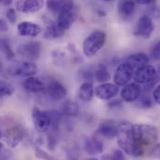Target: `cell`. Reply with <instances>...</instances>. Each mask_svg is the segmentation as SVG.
I'll return each mask as SVG.
<instances>
[{
    "label": "cell",
    "instance_id": "1",
    "mask_svg": "<svg viewBox=\"0 0 160 160\" xmlns=\"http://www.w3.org/2000/svg\"><path fill=\"white\" fill-rule=\"evenodd\" d=\"M118 143L126 154L133 157H141L144 154L136 139L133 124L124 120L118 124Z\"/></svg>",
    "mask_w": 160,
    "mask_h": 160
},
{
    "label": "cell",
    "instance_id": "2",
    "mask_svg": "<svg viewBox=\"0 0 160 160\" xmlns=\"http://www.w3.org/2000/svg\"><path fill=\"white\" fill-rule=\"evenodd\" d=\"M134 133L141 148L145 151L146 147L152 146L158 140V131L156 127L149 124H133Z\"/></svg>",
    "mask_w": 160,
    "mask_h": 160
},
{
    "label": "cell",
    "instance_id": "3",
    "mask_svg": "<svg viewBox=\"0 0 160 160\" xmlns=\"http://www.w3.org/2000/svg\"><path fill=\"white\" fill-rule=\"evenodd\" d=\"M106 34L102 31H95L90 34L83 42V52L88 58L95 56L104 46Z\"/></svg>",
    "mask_w": 160,
    "mask_h": 160
},
{
    "label": "cell",
    "instance_id": "4",
    "mask_svg": "<svg viewBox=\"0 0 160 160\" xmlns=\"http://www.w3.org/2000/svg\"><path fill=\"white\" fill-rule=\"evenodd\" d=\"M24 132L19 124L16 123H5L4 121V135L3 139L8 146L11 148H15L23 139Z\"/></svg>",
    "mask_w": 160,
    "mask_h": 160
},
{
    "label": "cell",
    "instance_id": "5",
    "mask_svg": "<svg viewBox=\"0 0 160 160\" xmlns=\"http://www.w3.org/2000/svg\"><path fill=\"white\" fill-rule=\"evenodd\" d=\"M8 71L11 76L30 78L38 73V68L35 62L25 61V62H17V63L10 65Z\"/></svg>",
    "mask_w": 160,
    "mask_h": 160
},
{
    "label": "cell",
    "instance_id": "6",
    "mask_svg": "<svg viewBox=\"0 0 160 160\" xmlns=\"http://www.w3.org/2000/svg\"><path fill=\"white\" fill-rule=\"evenodd\" d=\"M42 46L39 42H28L18 47L17 54L29 62H33L39 58Z\"/></svg>",
    "mask_w": 160,
    "mask_h": 160
},
{
    "label": "cell",
    "instance_id": "7",
    "mask_svg": "<svg viewBox=\"0 0 160 160\" xmlns=\"http://www.w3.org/2000/svg\"><path fill=\"white\" fill-rule=\"evenodd\" d=\"M32 118L36 128L39 132H47L51 128V119L48 111H42L35 106L32 110Z\"/></svg>",
    "mask_w": 160,
    "mask_h": 160
},
{
    "label": "cell",
    "instance_id": "8",
    "mask_svg": "<svg viewBox=\"0 0 160 160\" xmlns=\"http://www.w3.org/2000/svg\"><path fill=\"white\" fill-rule=\"evenodd\" d=\"M154 30H155V25L152 19L147 15H143L137 22L134 35L136 37H140L146 39L151 37Z\"/></svg>",
    "mask_w": 160,
    "mask_h": 160
},
{
    "label": "cell",
    "instance_id": "9",
    "mask_svg": "<svg viewBox=\"0 0 160 160\" xmlns=\"http://www.w3.org/2000/svg\"><path fill=\"white\" fill-rule=\"evenodd\" d=\"M78 9L75 6L73 8L66 9L59 13L56 22L63 31H66L71 28V26L73 25V23L78 18Z\"/></svg>",
    "mask_w": 160,
    "mask_h": 160
},
{
    "label": "cell",
    "instance_id": "10",
    "mask_svg": "<svg viewBox=\"0 0 160 160\" xmlns=\"http://www.w3.org/2000/svg\"><path fill=\"white\" fill-rule=\"evenodd\" d=\"M157 77V70L152 65H145L134 71L133 79L138 84H148Z\"/></svg>",
    "mask_w": 160,
    "mask_h": 160
},
{
    "label": "cell",
    "instance_id": "11",
    "mask_svg": "<svg viewBox=\"0 0 160 160\" xmlns=\"http://www.w3.org/2000/svg\"><path fill=\"white\" fill-rule=\"evenodd\" d=\"M119 92V88L116 84L102 83L95 88V96L102 101H108L114 98Z\"/></svg>",
    "mask_w": 160,
    "mask_h": 160
},
{
    "label": "cell",
    "instance_id": "12",
    "mask_svg": "<svg viewBox=\"0 0 160 160\" xmlns=\"http://www.w3.org/2000/svg\"><path fill=\"white\" fill-rule=\"evenodd\" d=\"M46 89L48 97L55 102L62 100L67 94L66 88L60 81L56 79L50 80L46 86Z\"/></svg>",
    "mask_w": 160,
    "mask_h": 160
},
{
    "label": "cell",
    "instance_id": "13",
    "mask_svg": "<svg viewBox=\"0 0 160 160\" xmlns=\"http://www.w3.org/2000/svg\"><path fill=\"white\" fill-rule=\"evenodd\" d=\"M133 73H134V70L132 69L130 65H128L126 62L121 63L118 66L115 76H114L115 84L118 87L127 85L129 82V80L131 79V78L133 77Z\"/></svg>",
    "mask_w": 160,
    "mask_h": 160
},
{
    "label": "cell",
    "instance_id": "14",
    "mask_svg": "<svg viewBox=\"0 0 160 160\" xmlns=\"http://www.w3.org/2000/svg\"><path fill=\"white\" fill-rule=\"evenodd\" d=\"M142 95V88L138 83H129L124 86L121 90V98L127 102H136Z\"/></svg>",
    "mask_w": 160,
    "mask_h": 160
},
{
    "label": "cell",
    "instance_id": "15",
    "mask_svg": "<svg viewBox=\"0 0 160 160\" xmlns=\"http://www.w3.org/2000/svg\"><path fill=\"white\" fill-rule=\"evenodd\" d=\"M17 31L21 37L36 38L41 34L42 28L40 25L31 22H22L18 24Z\"/></svg>",
    "mask_w": 160,
    "mask_h": 160
},
{
    "label": "cell",
    "instance_id": "16",
    "mask_svg": "<svg viewBox=\"0 0 160 160\" xmlns=\"http://www.w3.org/2000/svg\"><path fill=\"white\" fill-rule=\"evenodd\" d=\"M118 124L114 120H105L100 124L97 132L106 139H114L118 135Z\"/></svg>",
    "mask_w": 160,
    "mask_h": 160
},
{
    "label": "cell",
    "instance_id": "17",
    "mask_svg": "<svg viewBox=\"0 0 160 160\" xmlns=\"http://www.w3.org/2000/svg\"><path fill=\"white\" fill-rule=\"evenodd\" d=\"M44 0H19L17 9L24 13H36L43 8Z\"/></svg>",
    "mask_w": 160,
    "mask_h": 160
},
{
    "label": "cell",
    "instance_id": "18",
    "mask_svg": "<svg viewBox=\"0 0 160 160\" xmlns=\"http://www.w3.org/2000/svg\"><path fill=\"white\" fill-rule=\"evenodd\" d=\"M136 2L134 0H119L118 4V13L123 20H128L134 13Z\"/></svg>",
    "mask_w": 160,
    "mask_h": 160
},
{
    "label": "cell",
    "instance_id": "19",
    "mask_svg": "<svg viewBox=\"0 0 160 160\" xmlns=\"http://www.w3.org/2000/svg\"><path fill=\"white\" fill-rule=\"evenodd\" d=\"M126 63L130 65L132 69L135 71L141 67H143L145 65H148L150 62V58L144 53H135L130 56H128L126 61Z\"/></svg>",
    "mask_w": 160,
    "mask_h": 160
},
{
    "label": "cell",
    "instance_id": "20",
    "mask_svg": "<svg viewBox=\"0 0 160 160\" xmlns=\"http://www.w3.org/2000/svg\"><path fill=\"white\" fill-rule=\"evenodd\" d=\"M47 6L52 13L59 14L63 10L73 8L75 4L74 0H47Z\"/></svg>",
    "mask_w": 160,
    "mask_h": 160
},
{
    "label": "cell",
    "instance_id": "21",
    "mask_svg": "<svg viewBox=\"0 0 160 160\" xmlns=\"http://www.w3.org/2000/svg\"><path fill=\"white\" fill-rule=\"evenodd\" d=\"M23 88L30 93H40L46 89V85L39 78L30 77L22 82Z\"/></svg>",
    "mask_w": 160,
    "mask_h": 160
},
{
    "label": "cell",
    "instance_id": "22",
    "mask_svg": "<svg viewBox=\"0 0 160 160\" xmlns=\"http://www.w3.org/2000/svg\"><path fill=\"white\" fill-rule=\"evenodd\" d=\"M84 150L90 156L101 155L103 152V143L96 138H89L84 142Z\"/></svg>",
    "mask_w": 160,
    "mask_h": 160
},
{
    "label": "cell",
    "instance_id": "23",
    "mask_svg": "<svg viewBox=\"0 0 160 160\" xmlns=\"http://www.w3.org/2000/svg\"><path fill=\"white\" fill-rule=\"evenodd\" d=\"M65 33V31H63L56 22L49 23L47 28L44 30L43 33V38L45 39L48 40H53L60 38L63 36V34Z\"/></svg>",
    "mask_w": 160,
    "mask_h": 160
},
{
    "label": "cell",
    "instance_id": "24",
    "mask_svg": "<svg viewBox=\"0 0 160 160\" xmlns=\"http://www.w3.org/2000/svg\"><path fill=\"white\" fill-rule=\"evenodd\" d=\"M80 107L78 102L74 101H66L62 103L61 108V113L62 116L68 117V118H76L79 115Z\"/></svg>",
    "mask_w": 160,
    "mask_h": 160
},
{
    "label": "cell",
    "instance_id": "25",
    "mask_svg": "<svg viewBox=\"0 0 160 160\" xmlns=\"http://www.w3.org/2000/svg\"><path fill=\"white\" fill-rule=\"evenodd\" d=\"M94 96V88L91 82L86 81L81 84L78 89V97L83 102H89Z\"/></svg>",
    "mask_w": 160,
    "mask_h": 160
},
{
    "label": "cell",
    "instance_id": "26",
    "mask_svg": "<svg viewBox=\"0 0 160 160\" xmlns=\"http://www.w3.org/2000/svg\"><path fill=\"white\" fill-rule=\"evenodd\" d=\"M94 78L100 83H105L111 78V74L108 67L104 64H99L94 72Z\"/></svg>",
    "mask_w": 160,
    "mask_h": 160
},
{
    "label": "cell",
    "instance_id": "27",
    "mask_svg": "<svg viewBox=\"0 0 160 160\" xmlns=\"http://www.w3.org/2000/svg\"><path fill=\"white\" fill-rule=\"evenodd\" d=\"M14 92V87L10 83L0 80V98L6 96H11Z\"/></svg>",
    "mask_w": 160,
    "mask_h": 160
},
{
    "label": "cell",
    "instance_id": "28",
    "mask_svg": "<svg viewBox=\"0 0 160 160\" xmlns=\"http://www.w3.org/2000/svg\"><path fill=\"white\" fill-rule=\"evenodd\" d=\"M137 106L141 108H149L152 106V101L148 94L144 93L143 95H141V97L136 101Z\"/></svg>",
    "mask_w": 160,
    "mask_h": 160
},
{
    "label": "cell",
    "instance_id": "29",
    "mask_svg": "<svg viewBox=\"0 0 160 160\" xmlns=\"http://www.w3.org/2000/svg\"><path fill=\"white\" fill-rule=\"evenodd\" d=\"M102 160H127L122 150H115L112 154L102 157Z\"/></svg>",
    "mask_w": 160,
    "mask_h": 160
},
{
    "label": "cell",
    "instance_id": "30",
    "mask_svg": "<svg viewBox=\"0 0 160 160\" xmlns=\"http://www.w3.org/2000/svg\"><path fill=\"white\" fill-rule=\"evenodd\" d=\"M35 155L38 158L42 160H57L55 158H53L52 156L48 155L47 152H45L44 150L40 149L39 147H36L35 149Z\"/></svg>",
    "mask_w": 160,
    "mask_h": 160
},
{
    "label": "cell",
    "instance_id": "31",
    "mask_svg": "<svg viewBox=\"0 0 160 160\" xmlns=\"http://www.w3.org/2000/svg\"><path fill=\"white\" fill-rule=\"evenodd\" d=\"M0 46H1V48H2V50H3L5 56L7 57V59H8V60H11V59L14 57V53H13V51L11 50V48L9 47V45L8 44V42L3 41V42H1V45H0Z\"/></svg>",
    "mask_w": 160,
    "mask_h": 160
},
{
    "label": "cell",
    "instance_id": "32",
    "mask_svg": "<svg viewBox=\"0 0 160 160\" xmlns=\"http://www.w3.org/2000/svg\"><path fill=\"white\" fill-rule=\"evenodd\" d=\"M150 56L153 60H156V61H159L160 60V41L158 42L154 48H152L151 52H150Z\"/></svg>",
    "mask_w": 160,
    "mask_h": 160
},
{
    "label": "cell",
    "instance_id": "33",
    "mask_svg": "<svg viewBox=\"0 0 160 160\" xmlns=\"http://www.w3.org/2000/svg\"><path fill=\"white\" fill-rule=\"evenodd\" d=\"M58 142V140L56 138V136L53 133H50L48 135V148L49 150H54V148L56 147Z\"/></svg>",
    "mask_w": 160,
    "mask_h": 160
},
{
    "label": "cell",
    "instance_id": "34",
    "mask_svg": "<svg viewBox=\"0 0 160 160\" xmlns=\"http://www.w3.org/2000/svg\"><path fill=\"white\" fill-rule=\"evenodd\" d=\"M6 18L10 23H14L17 20V13L14 8H8L6 12Z\"/></svg>",
    "mask_w": 160,
    "mask_h": 160
},
{
    "label": "cell",
    "instance_id": "35",
    "mask_svg": "<svg viewBox=\"0 0 160 160\" xmlns=\"http://www.w3.org/2000/svg\"><path fill=\"white\" fill-rule=\"evenodd\" d=\"M153 98H154L155 102L160 105V85L156 87V88L153 92Z\"/></svg>",
    "mask_w": 160,
    "mask_h": 160
},
{
    "label": "cell",
    "instance_id": "36",
    "mask_svg": "<svg viewBox=\"0 0 160 160\" xmlns=\"http://www.w3.org/2000/svg\"><path fill=\"white\" fill-rule=\"evenodd\" d=\"M8 30V24L6 20L0 18V32H6Z\"/></svg>",
    "mask_w": 160,
    "mask_h": 160
},
{
    "label": "cell",
    "instance_id": "37",
    "mask_svg": "<svg viewBox=\"0 0 160 160\" xmlns=\"http://www.w3.org/2000/svg\"><path fill=\"white\" fill-rule=\"evenodd\" d=\"M121 105V102L118 101V100H116V101H112V102H109V104H108V106L109 107H111V108H113V107H118Z\"/></svg>",
    "mask_w": 160,
    "mask_h": 160
},
{
    "label": "cell",
    "instance_id": "38",
    "mask_svg": "<svg viewBox=\"0 0 160 160\" xmlns=\"http://www.w3.org/2000/svg\"><path fill=\"white\" fill-rule=\"evenodd\" d=\"M3 135H4V120L0 117V140L3 139Z\"/></svg>",
    "mask_w": 160,
    "mask_h": 160
},
{
    "label": "cell",
    "instance_id": "39",
    "mask_svg": "<svg viewBox=\"0 0 160 160\" xmlns=\"http://www.w3.org/2000/svg\"><path fill=\"white\" fill-rule=\"evenodd\" d=\"M134 1L140 5H149V4L153 3L155 0H134Z\"/></svg>",
    "mask_w": 160,
    "mask_h": 160
},
{
    "label": "cell",
    "instance_id": "40",
    "mask_svg": "<svg viewBox=\"0 0 160 160\" xmlns=\"http://www.w3.org/2000/svg\"><path fill=\"white\" fill-rule=\"evenodd\" d=\"M12 1H13V0H2V2H3L4 5H6V6H9V5L12 3Z\"/></svg>",
    "mask_w": 160,
    "mask_h": 160
},
{
    "label": "cell",
    "instance_id": "41",
    "mask_svg": "<svg viewBox=\"0 0 160 160\" xmlns=\"http://www.w3.org/2000/svg\"><path fill=\"white\" fill-rule=\"evenodd\" d=\"M155 152L157 153V155L158 156V158H160V144L159 145H158V146L156 147V150H155Z\"/></svg>",
    "mask_w": 160,
    "mask_h": 160
},
{
    "label": "cell",
    "instance_id": "42",
    "mask_svg": "<svg viewBox=\"0 0 160 160\" xmlns=\"http://www.w3.org/2000/svg\"><path fill=\"white\" fill-rule=\"evenodd\" d=\"M88 160H99L98 158H89V159Z\"/></svg>",
    "mask_w": 160,
    "mask_h": 160
},
{
    "label": "cell",
    "instance_id": "43",
    "mask_svg": "<svg viewBox=\"0 0 160 160\" xmlns=\"http://www.w3.org/2000/svg\"><path fill=\"white\" fill-rule=\"evenodd\" d=\"M2 68H3V67H2V64H1V62H0V71L2 70Z\"/></svg>",
    "mask_w": 160,
    "mask_h": 160
},
{
    "label": "cell",
    "instance_id": "44",
    "mask_svg": "<svg viewBox=\"0 0 160 160\" xmlns=\"http://www.w3.org/2000/svg\"><path fill=\"white\" fill-rule=\"evenodd\" d=\"M1 150H2V144L0 143V151H1Z\"/></svg>",
    "mask_w": 160,
    "mask_h": 160
},
{
    "label": "cell",
    "instance_id": "45",
    "mask_svg": "<svg viewBox=\"0 0 160 160\" xmlns=\"http://www.w3.org/2000/svg\"><path fill=\"white\" fill-rule=\"evenodd\" d=\"M102 1H111V0H102Z\"/></svg>",
    "mask_w": 160,
    "mask_h": 160
},
{
    "label": "cell",
    "instance_id": "46",
    "mask_svg": "<svg viewBox=\"0 0 160 160\" xmlns=\"http://www.w3.org/2000/svg\"><path fill=\"white\" fill-rule=\"evenodd\" d=\"M1 1H2V0H0V2H1Z\"/></svg>",
    "mask_w": 160,
    "mask_h": 160
},
{
    "label": "cell",
    "instance_id": "47",
    "mask_svg": "<svg viewBox=\"0 0 160 160\" xmlns=\"http://www.w3.org/2000/svg\"><path fill=\"white\" fill-rule=\"evenodd\" d=\"M159 70H160V66H159Z\"/></svg>",
    "mask_w": 160,
    "mask_h": 160
}]
</instances>
